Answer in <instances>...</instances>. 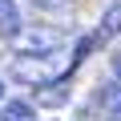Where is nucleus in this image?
<instances>
[{
    "mask_svg": "<svg viewBox=\"0 0 121 121\" xmlns=\"http://www.w3.org/2000/svg\"><path fill=\"white\" fill-rule=\"evenodd\" d=\"M12 77L24 81V85H32V89H48L56 81H65L69 73L60 65H52V56H16L12 60Z\"/></svg>",
    "mask_w": 121,
    "mask_h": 121,
    "instance_id": "obj_1",
    "label": "nucleus"
},
{
    "mask_svg": "<svg viewBox=\"0 0 121 121\" xmlns=\"http://www.w3.org/2000/svg\"><path fill=\"white\" fill-rule=\"evenodd\" d=\"M60 40H65V36H60L56 28H20L16 36H12V44L24 52V56H52L56 48H60Z\"/></svg>",
    "mask_w": 121,
    "mask_h": 121,
    "instance_id": "obj_2",
    "label": "nucleus"
},
{
    "mask_svg": "<svg viewBox=\"0 0 121 121\" xmlns=\"http://www.w3.org/2000/svg\"><path fill=\"white\" fill-rule=\"evenodd\" d=\"M113 36H121V4H109V8H105V16H101V28H97V36H93V44H105V40H113Z\"/></svg>",
    "mask_w": 121,
    "mask_h": 121,
    "instance_id": "obj_3",
    "label": "nucleus"
},
{
    "mask_svg": "<svg viewBox=\"0 0 121 121\" xmlns=\"http://www.w3.org/2000/svg\"><path fill=\"white\" fill-rule=\"evenodd\" d=\"M0 121H36V109L28 101H4L0 105Z\"/></svg>",
    "mask_w": 121,
    "mask_h": 121,
    "instance_id": "obj_4",
    "label": "nucleus"
},
{
    "mask_svg": "<svg viewBox=\"0 0 121 121\" xmlns=\"http://www.w3.org/2000/svg\"><path fill=\"white\" fill-rule=\"evenodd\" d=\"M0 32H4L8 40L20 32V12H16V4H12V0H0Z\"/></svg>",
    "mask_w": 121,
    "mask_h": 121,
    "instance_id": "obj_5",
    "label": "nucleus"
},
{
    "mask_svg": "<svg viewBox=\"0 0 121 121\" xmlns=\"http://www.w3.org/2000/svg\"><path fill=\"white\" fill-rule=\"evenodd\" d=\"M105 109H109V113H117V117H121V81H117V85H113V89H109V93H105Z\"/></svg>",
    "mask_w": 121,
    "mask_h": 121,
    "instance_id": "obj_6",
    "label": "nucleus"
},
{
    "mask_svg": "<svg viewBox=\"0 0 121 121\" xmlns=\"http://www.w3.org/2000/svg\"><path fill=\"white\" fill-rule=\"evenodd\" d=\"M113 77H117V81H121V56H117V60H113Z\"/></svg>",
    "mask_w": 121,
    "mask_h": 121,
    "instance_id": "obj_7",
    "label": "nucleus"
},
{
    "mask_svg": "<svg viewBox=\"0 0 121 121\" xmlns=\"http://www.w3.org/2000/svg\"><path fill=\"white\" fill-rule=\"evenodd\" d=\"M0 101H4V77H0Z\"/></svg>",
    "mask_w": 121,
    "mask_h": 121,
    "instance_id": "obj_8",
    "label": "nucleus"
}]
</instances>
